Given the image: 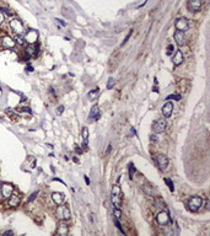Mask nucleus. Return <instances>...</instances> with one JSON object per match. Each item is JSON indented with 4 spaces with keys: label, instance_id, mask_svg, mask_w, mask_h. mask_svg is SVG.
<instances>
[{
    "label": "nucleus",
    "instance_id": "nucleus-43",
    "mask_svg": "<svg viewBox=\"0 0 210 236\" xmlns=\"http://www.w3.org/2000/svg\"><path fill=\"white\" fill-rule=\"evenodd\" d=\"M27 70H28V72H32L33 69H32V67H31V65H27Z\"/></svg>",
    "mask_w": 210,
    "mask_h": 236
},
{
    "label": "nucleus",
    "instance_id": "nucleus-42",
    "mask_svg": "<svg viewBox=\"0 0 210 236\" xmlns=\"http://www.w3.org/2000/svg\"><path fill=\"white\" fill-rule=\"evenodd\" d=\"M151 140H157V137H156V135H151Z\"/></svg>",
    "mask_w": 210,
    "mask_h": 236
},
{
    "label": "nucleus",
    "instance_id": "nucleus-36",
    "mask_svg": "<svg viewBox=\"0 0 210 236\" xmlns=\"http://www.w3.org/2000/svg\"><path fill=\"white\" fill-rule=\"evenodd\" d=\"M3 11H1V13H5V14H6V15H9V16H11V15H13V13H11V11H9V9H1Z\"/></svg>",
    "mask_w": 210,
    "mask_h": 236
},
{
    "label": "nucleus",
    "instance_id": "nucleus-23",
    "mask_svg": "<svg viewBox=\"0 0 210 236\" xmlns=\"http://www.w3.org/2000/svg\"><path fill=\"white\" fill-rule=\"evenodd\" d=\"M155 206L156 208H165V202H164V199L162 198H156L155 199Z\"/></svg>",
    "mask_w": 210,
    "mask_h": 236
},
{
    "label": "nucleus",
    "instance_id": "nucleus-16",
    "mask_svg": "<svg viewBox=\"0 0 210 236\" xmlns=\"http://www.w3.org/2000/svg\"><path fill=\"white\" fill-rule=\"evenodd\" d=\"M52 200L57 205H60V204L64 203L65 196H64V194H62V193H59V192H54V193H52Z\"/></svg>",
    "mask_w": 210,
    "mask_h": 236
},
{
    "label": "nucleus",
    "instance_id": "nucleus-29",
    "mask_svg": "<svg viewBox=\"0 0 210 236\" xmlns=\"http://www.w3.org/2000/svg\"><path fill=\"white\" fill-rule=\"evenodd\" d=\"M114 224H116V226H117V229L119 230V231H121L122 234H124V235H125V232H124V230L122 229V225H121V224H119V220L117 219V218H114Z\"/></svg>",
    "mask_w": 210,
    "mask_h": 236
},
{
    "label": "nucleus",
    "instance_id": "nucleus-2",
    "mask_svg": "<svg viewBox=\"0 0 210 236\" xmlns=\"http://www.w3.org/2000/svg\"><path fill=\"white\" fill-rule=\"evenodd\" d=\"M203 205V198L200 196H194L188 200V208L190 211H198Z\"/></svg>",
    "mask_w": 210,
    "mask_h": 236
},
{
    "label": "nucleus",
    "instance_id": "nucleus-44",
    "mask_svg": "<svg viewBox=\"0 0 210 236\" xmlns=\"http://www.w3.org/2000/svg\"><path fill=\"white\" fill-rule=\"evenodd\" d=\"M85 181H86V183H87V185L90 183V180H88V177H87V176H85Z\"/></svg>",
    "mask_w": 210,
    "mask_h": 236
},
{
    "label": "nucleus",
    "instance_id": "nucleus-14",
    "mask_svg": "<svg viewBox=\"0 0 210 236\" xmlns=\"http://www.w3.org/2000/svg\"><path fill=\"white\" fill-rule=\"evenodd\" d=\"M173 38H175L176 43H177L179 47L184 46V43H185V36H184V32L178 31V29H177V31L175 32V34H173Z\"/></svg>",
    "mask_w": 210,
    "mask_h": 236
},
{
    "label": "nucleus",
    "instance_id": "nucleus-6",
    "mask_svg": "<svg viewBox=\"0 0 210 236\" xmlns=\"http://www.w3.org/2000/svg\"><path fill=\"white\" fill-rule=\"evenodd\" d=\"M0 192H1L3 198H9L14 193V186L11 183H1L0 185Z\"/></svg>",
    "mask_w": 210,
    "mask_h": 236
},
{
    "label": "nucleus",
    "instance_id": "nucleus-25",
    "mask_svg": "<svg viewBox=\"0 0 210 236\" xmlns=\"http://www.w3.org/2000/svg\"><path fill=\"white\" fill-rule=\"evenodd\" d=\"M135 171H136V169H135V166L133 164H129V178L130 180H133L134 178V173H135Z\"/></svg>",
    "mask_w": 210,
    "mask_h": 236
},
{
    "label": "nucleus",
    "instance_id": "nucleus-13",
    "mask_svg": "<svg viewBox=\"0 0 210 236\" xmlns=\"http://www.w3.org/2000/svg\"><path fill=\"white\" fill-rule=\"evenodd\" d=\"M57 235H60V236H67L68 235V232H69V228H68V225L64 223V220H62L60 223L58 224V226H57Z\"/></svg>",
    "mask_w": 210,
    "mask_h": 236
},
{
    "label": "nucleus",
    "instance_id": "nucleus-45",
    "mask_svg": "<svg viewBox=\"0 0 210 236\" xmlns=\"http://www.w3.org/2000/svg\"><path fill=\"white\" fill-rule=\"evenodd\" d=\"M0 185H1V182H0Z\"/></svg>",
    "mask_w": 210,
    "mask_h": 236
},
{
    "label": "nucleus",
    "instance_id": "nucleus-5",
    "mask_svg": "<svg viewBox=\"0 0 210 236\" xmlns=\"http://www.w3.org/2000/svg\"><path fill=\"white\" fill-rule=\"evenodd\" d=\"M23 38H25V42H27L28 44H34L38 39V32L36 29H28L25 33Z\"/></svg>",
    "mask_w": 210,
    "mask_h": 236
},
{
    "label": "nucleus",
    "instance_id": "nucleus-33",
    "mask_svg": "<svg viewBox=\"0 0 210 236\" xmlns=\"http://www.w3.org/2000/svg\"><path fill=\"white\" fill-rule=\"evenodd\" d=\"M176 100V101H178V100H181V95H170L167 96V100Z\"/></svg>",
    "mask_w": 210,
    "mask_h": 236
},
{
    "label": "nucleus",
    "instance_id": "nucleus-27",
    "mask_svg": "<svg viewBox=\"0 0 210 236\" xmlns=\"http://www.w3.org/2000/svg\"><path fill=\"white\" fill-rule=\"evenodd\" d=\"M165 182H166V185L169 186L170 191H171V192H173V190H175V187H173V182H172L170 178H165Z\"/></svg>",
    "mask_w": 210,
    "mask_h": 236
},
{
    "label": "nucleus",
    "instance_id": "nucleus-37",
    "mask_svg": "<svg viewBox=\"0 0 210 236\" xmlns=\"http://www.w3.org/2000/svg\"><path fill=\"white\" fill-rule=\"evenodd\" d=\"M21 111L27 112V113H31V110H29V107H21Z\"/></svg>",
    "mask_w": 210,
    "mask_h": 236
},
{
    "label": "nucleus",
    "instance_id": "nucleus-28",
    "mask_svg": "<svg viewBox=\"0 0 210 236\" xmlns=\"http://www.w3.org/2000/svg\"><path fill=\"white\" fill-rule=\"evenodd\" d=\"M113 214H114V216L117 218V219H121V218H122V211H121V209H118V208H114V210H113Z\"/></svg>",
    "mask_w": 210,
    "mask_h": 236
},
{
    "label": "nucleus",
    "instance_id": "nucleus-20",
    "mask_svg": "<svg viewBox=\"0 0 210 236\" xmlns=\"http://www.w3.org/2000/svg\"><path fill=\"white\" fill-rule=\"evenodd\" d=\"M25 52H26V54H27L28 58H32L33 55L37 54V47H36L34 44H28V46L26 47Z\"/></svg>",
    "mask_w": 210,
    "mask_h": 236
},
{
    "label": "nucleus",
    "instance_id": "nucleus-26",
    "mask_svg": "<svg viewBox=\"0 0 210 236\" xmlns=\"http://www.w3.org/2000/svg\"><path fill=\"white\" fill-rule=\"evenodd\" d=\"M14 39H15V42L17 44H20V46H22L23 43H25V38L22 37V34H16V37Z\"/></svg>",
    "mask_w": 210,
    "mask_h": 236
},
{
    "label": "nucleus",
    "instance_id": "nucleus-22",
    "mask_svg": "<svg viewBox=\"0 0 210 236\" xmlns=\"http://www.w3.org/2000/svg\"><path fill=\"white\" fill-rule=\"evenodd\" d=\"M98 95H100V88H95V90L88 92V98L90 100H96L98 97Z\"/></svg>",
    "mask_w": 210,
    "mask_h": 236
},
{
    "label": "nucleus",
    "instance_id": "nucleus-41",
    "mask_svg": "<svg viewBox=\"0 0 210 236\" xmlns=\"http://www.w3.org/2000/svg\"><path fill=\"white\" fill-rule=\"evenodd\" d=\"M75 150L77 151V152H81V150H80V148L77 146V145H75Z\"/></svg>",
    "mask_w": 210,
    "mask_h": 236
},
{
    "label": "nucleus",
    "instance_id": "nucleus-4",
    "mask_svg": "<svg viewBox=\"0 0 210 236\" xmlns=\"http://www.w3.org/2000/svg\"><path fill=\"white\" fill-rule=\"evenodd\" d=\"M10 27L13 28V31L16 34H23V32H25V26H23V23L19 19H13L11 20L10 21Z\"/></svg>",
    "mask_w": 210,
    "mask_h": 236
},
{
    "label": "nucleus",
    "instance_id": "nucleus-3",
    "mask_svg": "<svg viewBox=\"0 0 210 236\" xmlns=\"http://www.w3.org/2000/svg\"><path fill=\"white\" fill-rule=\"evenodd\" d=\"M55 215L59 218L60 220H69L70 216H71V213H70V209L68 208L67 205H63L60 204V206H58V209L55 211Z\"/></svg>",
    "mask_w": 210,
    "mask_h": 236
},
{
    "label": "nucleus",
    "instance_id": "nucleus-31",
    "mask_svg": "<svg viewBox=\"0 0 210 236\" xmlns=\"http://www.w3.org/2000/svg\"><path fill=\"white\" fill-rule=\"evenodd\" d=\"M113 86H114V79L110 78V79H108V82H107V88H112Z\"/></svg>",
    "mask_w": 210,
    "mask_h": 236
},
{
    "label": "nucleus",
    "instance_id": "nucleus-11",
    "mask_svg": "<svg viewBox=\"0 0 210 236\" xmlns=\"http://www.w3.org/2000/svg\"><path fill=\"white\" fill-rule=\"evenodd\" d=\"M1 44H3L4 48L11 49V48H14V47H15L16 42H15V39H14L13 37H10V36H4V37L1 38Z\"/></svg>",
    "mask_w": 210,
    "mask_h": 236
},
{
    "label": "nucleus",
    "instance_id": "nucleus-39",
    "mask_svg": "<svg viewBox=\"0 0 210 236\" xmlns=\"http://www.w3.org/2000/svg\"><path fill=\"white\" fill-rule=\"evenodd\" d=\"M63 111H64V107H63V106H59V107H58V113L60 114Z\"/></svg>",
    "mask_w": 210,
    "mask_h": 236
},
{
    "label": "nucleus",
    "instance_id": "nucleus-17",
    "mask_svg": "<svg viewBox=\"0 0 210 236\" xmlns=\"http://www.w3.org/2000/svg\"><path fill=\"white\" fill-rule=\"evenodd\" d=\"M88 118H90V119H88L90 122H95V121L98 119V118H100V108H98V106H93L92 110L90 111Z\"/></svg>",
    "mask_w": 210,
    "mask_h": 236
},
{
    "label": "nucleus",
    "instance_id": "nucleus-24",
    "mask_svg": "<svg viewBox=\"0 0 210 236\" xmlns=\"http://www.w3.org/2000/svg\"><path fill=\"white\" fill-rule=\"evenodd\" d=\"M82 138H84V144H85V146H86L87 143H88V131H87V128L82 129Z\"/></svg>",
    "mask_w": 210,
    "mask_h": 236
},
{
    "label": "nucleus",
    "instance_id": "nucleus-32",
    "mask_svg": "<svg viewBox=\"0 0 210 236\" xmlns=\"http://www.w3.org/2000/svg\"><path fill=\"white\" fill-rule=\"evenodd\" d=\"M37 194H38V191H36V192H33L32 194H31V196H29L28 197V199H27V202H32V200L36 198V197H37Z\"/></svg>",
    "mask_w": 210,
    "mask_h": 236
},
{
    "label": "nucleus",
    "instance_id": "nucleus-15",
    "mask_svg": "<svg viewBox=\"0 0 210 236\" xmlns=\"http://www.w3.org/2000/svg\"><path fill=\"white\" fill-rule=\"evenodd\" d=\"M21 202L20 197L17 196V194H11V196L9 197V200H8V204L9 206H11V208H16V206H19Z\"/></svg>",
    "mask_w": 210,
    "mask_h": 236
},
{
    "label": "nucleus",
    "instance_id": "nucleus-12",
    "mask_svg": "<svg viewBox=\"0 0 210 236\" xmlns=\"http://www.w3.org/2000/svg\"><path fill=\"white\" fill-rule=\"evenodd\" d=\"M187 6H188V9L190 11L197 13V11H199L200 8H202V0H188Z\"/></svg>",
    "mask_w": 210,
    "mask_h": 236
},
{
    "label": "nucleus",
    "instance_id": "nucleus-35",
    "mask_svg": "<svg viewBox=\"0 0 210 236\" xmlns=\"http://www.w3.org/2000/svg\"><path fill=\"white\" fill-rule=\"evenodd\" d=\"M4 21H5V14L0 11V25H1V23H3Z\"/></svg>",
    "mask_w": 210,
    "mask_h": 236
},
{
    "label": "nucleus",
    "instance_id": "nucleus-21",
    "mask_svg": "<svg viewBox=\"0 0 210 236\" xmlns=\"http://www.w3.org/2000/svg\"><path fill=\"white\" fill-rule=\"evenodd\" d=\"M143 191L145 192V193L147 194V196H152V194H154V190H152V187L150 186L149 183H145V185L143 186Z\"/></svg>",
    "mask_w": 210,
    "mask_h": 236
},
{
    "label": "nucleus",
    "instance_id": "nucleus-19",
    "mask_svg": "<svg viewBox=\"0 0 210 236\" xmlns=\"http://www.w3.org/2000/svg\"><path fill=\"white\" fill-rule=\"evenodd\" d=\"M172 63L175 64V65H181L183 63V53L181 51H177L175 57L172 58Z\"/></svg>",
    "mask_w": 210,
    "mask_h": 236
},
{
    "label": "nucleus",
    "instance_id": "nucleus-10",
    "mask_svg": "<svg viewBox=\"0 0 210 236\" xmlns=\"http://www.w3.org/2000/svg\"><path fill=\"white\" fill-rule=\"evenodd\" d=\"M156 162H157L159 167L165 171L167 169V166H169V157H167L166 155H157V157H156Z\"/></svg>",
    "mask_w": 210,
    "mask_h": 236
},
{
    "label": "nucleus",
    "instance_id": "nucleus-18",
    "mask_svg": "<svg viewBox=\"0 0 210 236\" xmlns=\"http://www.w3.org/2000/svg\"><path fill=\"white\" fill-rule=\"evenodd\" d=\"M172 111H173V105H172V102H166L165 105H164V107H162V114L165 116V117H170L171 114H172Z\"/></svg>",
    "mask_w": 210,
    "mask_h": 236
},
{
    "label": "nucleus",
    "instance_id": "nucleus-30",
    "mask_svg": "<svg viewBox=\"0 0 210 236\" xmlns=\"http://www.w3.org/2000/svg\"><path fill=\"white\" fill-rule=\"evenodd\" d=\"M173 52H175V47H173V44H169V46H167V51H166L167 55H171Z\"/></svg>",
    "mask_w": 210,
    "mask_h": 236
},
{
    "label": "nucleus",
    "instance_id": "nucleus-34",
    "mask_svg": "<svg viewBox=\"0 0 210 236\" xmlns=\"http://www.w3.org/2000/svg\"><path fill=\"white\" fill-rule=\"evenodd\" d=\"M130 36H131V31H129V33L127 34V37H125V38H124V41H123V42H122V46H123V44H125V43H127V42H128V39L130 38Z\"/></svg>",
    "mask_w": 210,
    "mask_h": 236
},
{
    "label": "nucleus",
    "instance_id": "nucleus-9",
    "mask_svg": "<svg viewBox=\"0 0 210 236\" xmlns=\"http://www.w3.org/2000/svg\"><path fill=\"white\" fill-rule=\"evenodd\" d=\"M152 129H154L155 133H162L166 129V121L164 118H160V119L155 121L154 124H152Z\"/></svg>",
    "mask_w": 210,
    "mask_h": 236
},
{
    "label": "nucleus",
    "instance_id": "nucleus-8",
    "mask_svg": "<svg viewBox=\"0 0 210 236\" xmlns=\"http://www.w3.org/2000/svg\"><path fill=\"white\" fill-rule=\"evenodd\" d=\"M156 221H157V224H160V225H167V224L170 223L169 211H166V210L160 211V213L156 215Z\"/></svg>",
    "mask_w": 210,
    "mask_h": 236
},
{
    "label": "nucleus",
    "instance_id": "nucleus-1",
    "mask_svg": "<svg viewBox=\"0 0 210 236\" xmlns=\"http://www.w3.org/2000/svg\"><path fill=\"white\" fill-rule=\"evenodd\" d=\"M112 203L114 205V208H118L121 209L122 208V191L119 186H114L112 188Z\"/></svg>",
    "mask_w": 210,
    "mask_h": 236
},
{
    "label": "nucleus",
    "instance_id": "nucleus-38",
    "mask_svg": "<svg viewBox=\"0 0 210 236\" xmlns=\"http://www.w3.org/2000/svg\"><path fill=\"white\" fill-rule=\"evenodd\" d=\"M111 149H112V145L108 144V146H107V150H106V155H108V154H110V152H111Z\"/></svg>",
    "mask_w": 210,
    "mask_h": 236
},
{
    "label": "nucleus",
    "instance_id": "nucleus-7",
    "mask_svg": "<svg viewBox=\"0 0 210 236\" xmlns=\"http://www.w3.org/2000/svg\"><path fill=\"white\" fill-rule=\"evenodd\" d=\"M175 26H176V28L178 29V31L185 32L189 28V22H188V20L185 19V17H179V19L176 20Z\"/></svg>",
    "mask_w": 210,
    "mask_h": 236
},
{
    "label": "nucleus",
    "instance_id": "nucleus-40",
    "mask_svg": "<svg viewBox=\"0 0 210 236\" xmlns=\"http://www.w3.org/2000/svg\"><path fill=\"white\" fill-rule=\"evenodd\" d=\"M13 234H14V231L9 230V231H5V232H4V236H5V235H13Z\"/></svg>",
    "mask_w": 210,
    "mask_h": 236
}]
</instances>
